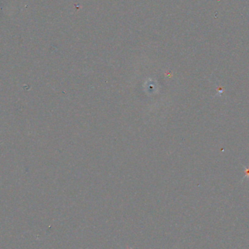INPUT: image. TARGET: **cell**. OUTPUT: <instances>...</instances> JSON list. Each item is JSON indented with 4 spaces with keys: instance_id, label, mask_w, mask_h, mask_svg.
Instances as JSON below:
<instances>
[{
    "instance_id": "obj_1",
    "label": "cell",
    "mask_w": 249,
    "mask_h": 249,
    "mask_svg": "<svg viewBox=\"0 0 249 249\" xmlns=\"http://www.w3.org/2000/svg\"><path fill=\"white\" fill-rule=\"evenodd\" d=\"M243 172H244V176H243L242 181L245 180L246 179H249V167L243 166Z\"/></svg>"
},
{
    "instance_id": "obj_2",
    "label": "cell",
    "mask_w": 249,
    "mask_h": 249,
    "mask_svg": "<svg viewBox=\"0 0 249 249\" xmlns=\"http://www.w3.org/2000/svg\"><path fill=\"white\" fill-rule=\"evenodd\" d=\"M224 87H223V86H219V87L217 88V93L216 95H222L223 94V93H224Z\"/></svg>"
}]
</instances>
